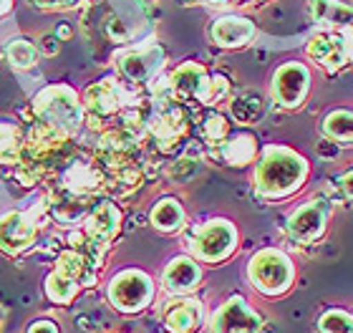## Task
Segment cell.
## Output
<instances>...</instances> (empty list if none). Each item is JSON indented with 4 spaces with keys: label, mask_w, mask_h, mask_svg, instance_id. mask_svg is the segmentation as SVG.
<instances>
[{
    "label": "cell",
    "mask_w": 353,
    "mask_h": 333,
    "mask_svg": "<svg viewBox=\"0 0 353 333\" xmlns=\"http://www.w3.org/2000/svg\"><path fill=\"white\" fill-rule=\"evenodd\" d=\"M310 177V162L293 147L270 144L255 159V194L268 202L290 200L305 187Z\"/></svg>",
    "instance_id": "obj_1"
},
{
    "label": "cell",
    "mask_w": 353,
    "mask_h": 333,
    "mask_svg": "<svg viewBox=\"0 0 353 333\" xmlns=\"http://www.w3.org/2000/svg\"><path fill=\"white\" fill-rule=\"evenodd\" d=\"M295 263L280 248H263L248 260V283L263 298H280L295 285Z\"/></svg>",
    "instance_id": "obj_2"
},
{
    "label": "cell",
    "mask_w": 353,
    "mask_h": 333,
    "mask_svg": "<svg viewBox=\"0 0 353 333\" xmlns=\"http://www.w3.org/2000/svg\"><path fill=\"white\" fill-rule=\"evenodd\" d=\"M33 114L38 124H46L51 129H59L63 134H76L81 129L86 109L81 99L71 86H48L33 99Z\"/></svg>",
    "instance_id": "obj_3"
},
{
    "label": "cell",
    "mask_w": 353,
    "mask_h": 333,
    "mask_svg": "<svg viewBox=\"0 0 353 333\" xmlns=\"http://www.w3.org/2000/svg\"><path fill=\"white\" fill-rule=\"evenodd\" d=\"M333 217V197L325 194H313L308 200H303L301 205H295L290 210V215L285 217L283 232L293 245L298 248H308V245L321 243L328 232Z\"/></svg>",
    "instance_id": "obj_4"
},
{
    "label": "cell",
    "mask_w": 353,
    "mask_h": 333,
    "mask_svg": "<svg viewBox=\"0 0 353 333\" xmlns=\"http://www.w3.org/2000/svg\"><path fill=\"white\" fill-rule=\"evenodd\" d=\"M240 243L235 222L225 217H214L192 230L190 235V255L207 265H220L228 258H232Z\"/></svg>",
    "instance_id": "obj_5"
},
{
    "label": "cell",
    "mask_w": 353,
    "mask_h": 333,
    "mask_svg": "<svg viewBox=\"0 0 353 333\" xmlns=\"http://www.w3.org/2000/svg\"><path fill=\"white\" fill-rule=\"evenodd\" d=\"M157 285L152 275L139 270V268H126L119 270L106 285V298L114 305V311L124 313V316H137V313L147 311L154 303Z\"/></svg>",
    "instance_id": "obj_6"
},
{
    "label": "cell",
    "mask_w": 353,
    "mask_h": 333,
    "mask_svg": "<svg viewBox=\"0 0 353 333\" xmlns=\"http://www.w3.org/2000/svg\"><path fill=\"white\" fill-rule=\"evenodd\" d=\"M313 89V74L301 61H285L275 68L270 79V99L278 109L295 111L301 109Z\"/></svg>",
    "instance_id": "obj_7"
},
{
    "label": "cell",
    "mask_w": 353,
    "mask_h": 333,
    "mask_svg": "<svg viewBox=\"0 0 353 333\" xmlns=\"http://www.w3.org/2000/svg\"><path fill=\"white\" fill-rule=\"evenodd\" d=\"M305 56L325 74H339L353 61V41L346 30L321 28L308 38Z\"/></svg>",
    "instance_id": "obj_8"
},
{
    "label": "cell",
    "mask_w": 353,
    "mask_h": 333,
    "mask_svg": "<svg viewBox=\"0 0 353 333\" xmlns=\"http://www.w3.org/2000/svg\"><path fill=\"white\" fill-rule=\"evenodd\" d=\"M210 333H268V323L243 296H230L207 323Z\"/></svg>",
    "instance_id": "obj_9"
},
{
    "label": "cell",
    "mask_w": 353,
    "mask_h": 333,
    "mask_svg": "<svg viewBox=\"0 0 353 333\" xmlns=\"http://www.w3.org/2000/svg\"><path fill=\"white\" fill-rule=\"evenodd\" d=\"M214 76L207 71L197 61H187L182 66H176L170 76V97L176 101H197V104L214 106L212 99Z\"/></svg>",
    "instance_id": "obj_10"
},
{
    "label": "cell",
    "mask_w": 353,
    "mask_h": 333,
    "mask_svg": "<svg viewBox=\"0 0 353 333\" xmlns=\"http://www.w3.org/2000/svg\"><path fill=\"white\" fill-rule=\"evenodd\" d=\"M137 104L139 101L134 99L132 91L117 79H103V81L88 86L86 97H83V109L94 119H111L117 114H124Z\"/></svg>",
    "instance_id": "obj_11"
},
{
    "label": "cell",
    "mask_w": 353,
    "mask_h": 333,
    "mask_svg": "<svg viewBox=\"0 0 353 333\" xmlns=\"http://www.w3.org/2000/svg\"><path fill=\"white\" fill-rule=\"evenodd\" d=\"M117 71L126 83L141 86L154 79L164 66V51L159 46H144V48H129L117 53Z\"/></svg>",
    "instance_id": "obj_12"
},
{
    "label": "cell",
    "mask_w": 353,
    "mask_h": 333,
    "mask_svg": "<svg viewBox=\"0 0 353 333\" xmlns=\"http://www.w3.org/2000/svg\"><path fill=\"white\" fill-rule=\"evenodd\" d=\"M147 134L162 149H172L187 134V114L174 101H162V106L147 119Z\"/></svg>",
    "instance_id": "obj_13"
},
{
    "label": "cell",
    "mask_w": 353,
    "mask_h": 333,
    "mask_svg": "<svg viewBox=\"0 0 353 333\" xmlns=\"http://www.w3.org/2000/svg\"><path fill=\"white\" fill-rule=\"evenodd\" d=\"M38 237V222L33 220L30 212H18L10 210L6 215H0V250L8 255H21L36 243Z\"/></svg>",
    "instance_id": "obj_14"
},
{
    "label": "cell",
    "mask_w": 353,
    "mask_h": 333,
    "mask_svg": "<svg viewBox=\"0 0 353 333\" xmlns=\"http://www.w3.org/2000/svg\"><path fill=\"white\" fill-rule=\"evenodd\" d=\"M162 326L167 333H197L205 326V305L192 296H174L164 305Z\"/></svg>",
    "instance_id": "obj_15"
},
{
    "label": "cell",
    "mask_w": 353,
    "mask_h": 333,
    "mask_svg": "<svg viewBox=\"0 0 353 333\" xmlns=\"http://www.w3.org/2000/svg\"><path fill=\"white\" fill-rule=\"evenodd\" d=\"M205 273L199 260H194L192 255H176L172 258L162 270V288L170 296H192L199 288Z\"/></svg>",
    "instance_id": "obj_16"
},
{
    "label": "cell",
    "mask_w": 353,
    "mask_h": 333,
    "mask_svg": "<svg viewBox=\"0 0 353 333\" xmlns=\"http://www.w3.org/2000/svg\"><path fill=\"white\" fill-rule=\"evenodd\" d=\"M119 228H121V212L114 202L103 200L88 210L86 222H83V235L96 248H106L119 235Z\"/></svg>",
    "instance_id": "obj_17"
},
{
    "label": "cell",
    "mask_w": 353,
    "mask_h": 333,
    "mask_svg": "<svg viewBox=\"0 0 353 333\" xmlns=\"http://www.w3.org/2000/svg\"><path fill=\"white\" fill-rule=\"evenodd\" d=\"M258 36V28L245 15H222L210 26V38L220 48H243L250 46Z\"/></svg>",
    "instance_id": "obj_18"
},
{
    "label": "cell",
    "mask_w": 353,
    "mask_h": 333,
    "mask_svg": "<svg viewBox=\"0 0 353 333\" xmlns=\"http://www.w3.org/2000/svg\"><path fill=\"white\" fill-rule=\"evenodd\" d=\"M222 164L228 167H248L258 159L260 149H258V139L252 134H235V137H228L222 139L220 144H214L212 152Z\"/></svg>",
    "instance_id": "obj_19"
},
{
    "label": "cell",
    "mask_w": 353,
    "mask_h": 333,
    "mask_svg": "<svg viewBox=\"0 0 353 333\" xmlns=\"http://www.w3.org/2000/svg\"><path fill=\"white\" fill-rule=\"evenodd\" d=\"M103 187V172L96 167V162H74L63 172V190L74 197H88Z\"/></svg>",
    "instance_id": "obj_20"
},
{
    "label": "cell",
    "mask_w": 353,
    "mask_h": 333,
    "mask_svg": "<svg viewBox=\"0 0 353 333\" xmlns=\"http://www.w3.org/2000/svg\"><path fill=\"white\" fill-rule=\"evenodd\" d=\"M310 18L321 28L351 30L353 3H346V0H310Z\"/></svg>",
    "instance_id": "obj_21"
},
{
    "label": "cell",
    "mask_w": 353,
    "mask_h": 333,
    "mask_svg": "<svg viewBox=\"0 0 353 333\" xmlns=\"http://www.w3.org/2000/svg\"><path fill=\"white\" fill-rule=\"evenodd\" d=\"M149 222L152 228L164 232V235H172V232H179L187 222V212H184L182 202L174 200V197H162L157 202L152 212H149Z\"/></svg>",
    "instance_id": "obj_22"
},
{
    "label": "cell",
    "mask_w": 353,
    "mask_h": 333,
    "mask_svg": "<svg viewBox=\"0 0 353 333\" xmlns=\"http://www.w3.org/2000/svg\"><path fill=\"white\" fill-rule=\"evenodd\" d=\"M321 132L328 141L339 147H353V109H331L325 111L321 121Z\"/></svg>",
    "instance_id": "obj_23"
},
{
    "label": "cell",
    "mask_w": 353,
    "mask_h": 333,
    "mask_svg": "<svg viewBox=\"0 0 353 333\" xmlns=\"http://www.w3.org/2000/svg\"><path fill=\"white\" fill-rule=\"evenodd\" d=\"M79 293H81V285L76 281H71V278H66V275L56 273V270H51L48 278H46V296H48L51 303L68 305L74 303Z\"/></svg>",
    "instance_id": "obj_24"
},
{
    "label": "cell",
    "mask_w": 353,
    "mask_h": 333,
    "mask_svg": "<svg viewBox=\"0 0 353 333\" xmlns=\"http://www.w3.org/2000/svg\"><path fill=\"white\" fill-rule=\"evenodd\" d=\"M318 333H353V313L346 308H325L316 321Z\"/></svg>",
    "instance_id": "obj_25"
},
{
    "label": "cell",
    "mask_w": 353,
    "mask_h": 333,
    "mask_svg": "<svg viewBox=\"0 0 353 333\" xmlns=\"http://www.w3.org/2000/svg\"><path fill=\"white\" fill-rule=\"evenodd\" d=\"M23 137L13 124H0V164H18L23 157Z\"/></svg>",
    "instance_id": "obj_26"
},
{
    "label": "cell",
    "mask_w": 353,
    "mask_h": 333,
    "mask_svg": "<svg viewBox=\"0 0 353 333\" xmlns=\"http://www.w3.org/2000/svg\"><path fill=\"white\" fill-rule=\"evenodd\" d=\"M6 56H8V61H10V66L13 68L28 71V68H33L38 63L41 51H38V46H33L30 41H26V38H15V41L8 43Z\"/></svg>",
    "instance_id": "obj_27"
},
{
    "label": "cell",
    "mask_w": 353,
    "mask_h": 333,
    "mask_svg": "<svg viewBox=\"0 0 353 333\" xmlns=\"http://www.w3.org/2000/svg\"><path fill=\"white\" fill-rule=\"evenodd\" d=\"M230 117L243 126L255 124V121L263 117V101H260L258 97H250V94H248V97L235 99V101L230 104Z\"/></svg>",
    "instance_id": "obj_28"
},
{
    "label": "cell",
    "mask_w": 353,
    "mask_h": 333,
    "mask_svg": "<svg viewBox=\"0 0 353 333\" xmlns=\"http://www.w3.org/2000/svg\"><path fill=\"white\" fill-rule=\"evenodd\" d=\"M202 134H205V139L210 144H220L222 139H228L230 137V119L220 111H210L202 121Z\"/></svg>",
    "instance_id": "obj_29"
},
{
    "label": "cell",
    "mask_w": 353,
    "mask_h": 333,
    "mask_svg": "<svg viewBox=\"0 0 353 333\" xmlns=\"http://www.w3.org/2000/svg\"><path fill=\"white\" fill-rule=\"evenodd\" d=\"M333 190L339 194V200L353 202V170L341 172L339 177L333 179Z\"/></svg>",
    "instance_id": "obj_30"
},
{
    "label": "cell",
    "mask_w": 353,
    "mask_h": 333,
    "mask_svg": "<svg viewBox=\"0 0 353 333\" xmlns=\"http://www.w3.org/2000/svg\"><path fill=\"white\" fill-rule=\"evenodd\" d=\"M41 10H74L81 6V0H30Z\"/></svg>",
    "instance_id": "obj_31"
},
{
    "label": "cell",
    "mask_w": 353,
    "mask_h": 333,
    "mask_svg": "<svg viewBox=\"0 0 353 333\" xmlns=\"http://www.w3.org/2000/svg\"><path fill=\"white\" fill-rule=\"evenodd\" d=\"M38 51L43 56H56L61 51V38L59 36H41L38 41Z\"/></svg>",
    "instance_id": "obj_32"
},
{
    "label": "cell",
    "mask_w": 353,
    "mask_h": 333,
    "mask_svg": "<svg viewBox=\"0 0 353 333\" xmlns=\"http://www.w3.org/2000/svg\"><path fill=\"white\" fill-rule=\"evenodd\" d=\"M26 333H61V331L51 319H38V321H33V323H30Z\"/></svg>",
    "instance_id": "obj_33"
},
{
    "label": "cell",
    "mask_w": 353,
    "mask_h": 333,
    "mask_svg": "<svg viewBox=\"0 0 353 333\" xmlns=\"http://www.w3.org/2000/svg\"><path fill=\"white\" fill-rule=\"evenodd\" d=\"M182 6H210V8H225L230 0H179Z\"/></svg>",
    "instance_id": "obj_34"
},
{
    "label": "cell",
    "mask_w": 353,
    "mask_h": 333,
    "mask_svg": "<svg viewBox=\"0 0 353 333\" xmlns=\"http://www.w3.org/2000/svg\"><path fill=\"white\" fill-rule=\"evenodd\" d=\"M8 6H10V0H0V15L6 13V10H8Z\"/></svg>",
    "instance_id": "obj_35"
}]
</instances>
